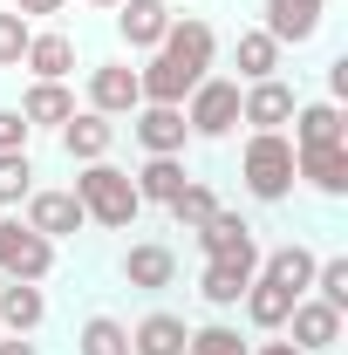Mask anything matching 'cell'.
Wrapping results in <instances>:
<instances>
[{"instance_id": "obj_18", "label": "cell", "mask_w": 348, "mask_h": 355, "mask_svg": "<svg viewBox=\"0 0 348 355\" xmlns=\"http://www.w3.org/2000/svg\"><path fill=\"white\" fill-rule=\"evenodd\" d=\"M253 273L260 266H239V260H205L198 266V301L212 314H239V294L253 287Z\"/></svg>"}, {"instance_id": "obj_11", "label": "cell", "mask_w": 348, "mask_h": 355, "mask_svg": "<svg viewBox=\"0 0 348 355\" xmlns=\"http://www.w3.org/2000/svg\"><path fill=\"white\" fill-rule=\"evenodd\" d=\"M260 28L280 48H307L328 28V0H260Z\"/></svg>"}, {"instance_id": "obj_16", "label": "cell", "mask_w": 348, "mask_h": 355, "mask_svg": "<svg viewBox=\"0 0 348 355\" xmlns=\"http://www.w3.org/2000/svg\"><path fill=\"white\" fill-rule=\"evenodd\" d=\"M55 137H62V157H69V164H96V157H110V150H116V123H110V116H96V110H76Z\"/></svg>"}, {"instance_id": "obj_36", "label": "cell", "mask_w": 348, "mask_h": 355, "mask_svg": "<svg viewBox=\"0 0 348 355\" xmlns=\"http://www.w3.org/2000/svg\"><path fill=\"white\" fill-rule=\"evenodd\" d=\"M0 355H42V349H35V335H0Z\"/></svg>"}, {"instance_id": "obj_12", "label": "cell", "mask_w": 348, "mask_h": 355, "mask_svg": "<svg viewBox=\"0 0 348 355\" xmlns=\"http://www.w3.org/2000/svg\"><path fill=\"white\" fill-rule=\"evenodd\" d=\"M342 321H348V314H335L328 301H314V294H301L280 335H287V342H294L301 355H328L335 342H342Z\"/></svg>"}, {"instance_id": "obj_26", "label": "cell", "mask_w": 348, "mask_h": 355, "mask_svg": "<svg viewBox=\"0 0 348 355\" xmlns=\"http://www.w3.org/2000/svg\"><path fill=\"white\" fill-rule=\"evenodd\" d=\"M307 144H348V123H342V103H328V96H314L294 110V150Z\"/></svg>"}, {"instance_id": "obj_7", "label": "cell", "mask_w": 348, "mask_h": 355, "mask_svg": "<svg viewBox=\"0 0 348 355\" xmlns=\"http://www.w3.org/2000/svg\"><path fill=\"white\" fill-rule=\"evenodd\" d=\"M137 103H143V89H137V69L123 62V55H110V62H89V83H82V110H96V116H130Z\"/></svg>"}, {"instance_id": "obj_35", "label": "cell", "mask_w": 348, "mask_h": 355, "mask_svg": "<svg viewBox=\"0 0 348 355\" xmlns=\"http://www.w3.org/2000/svg\"><path fill=\"white\" fill-rule=\"evenodd\" d=\"M348 96V55H335V62H328V103H342Z\"/></svg>"}, {"instance_id": "obj_13", "label": "cell", "mask_w": 348, "mask_h": 355, "mask_svg": "<svg viewBox=\"0 0 348 355\" xmlns=\"http://www.w3.org/2000/svg\"><path fill=\"white\" fill-rule=\"evenodd\" d=\"M294 178H301L314 198H348V144H307L294 150Z\"/></svg>"}, {"instance_id": "obj_14", "label": "cell", "mask_w": 348, "mask_h": 355, "mask_svg": "<svg viewBox=\"0 0 348 355\" xmlns=\"http://www.w3.org/2000/svg\"><path fill=\"white\" fill-rule=\"evenodd\" d=\"M123 287H137V294H164V287H177V253L164 246V239H130V253H123Z\"/></svg>"}, {"instance_id": "obj_33", "label": "cell", "mask_w": 348, "mask_h": 355, "mask_svg": "<svg viewBox=\"0 0 348 355\" xmlns=\"http://www.w3.org/2000/svg\"><path fill=\"white\" fill-rule=\"evenodd\" d=\"M28 144H35V130H28V116L0 103V150H28Z\"/></svg>"}, {"instance_id": "obj_9", "label": "cell", "mask_w": 348, "mask_h": 355, "mask_svg": "<svg viewBox=\"0 0 348 355\" xmlns=\"http://www.w3.org/2000/svg\"><path fill=\"white\" fill-rule=\"evenodd\" d=\"M301 110V96L287 76H266V83H239V123L246 130H287Z\"/></svg>"}, {"instance_id": "obj_22", "label": "cell", "mask_w": 348, "mask_h": 355, "mask_svg": "<svg viewBox=\"0 0 348 355\" xmlns=\"http://www.w3.org/2000/svg\"><path fill=\"white\" fill-rule=\"evenodd\" d=\"M314 246H301V239H287V246H273V253H260V273L273 280V287H287L294 301H301L307 287H314Z\"/></svg>"}, {"instance_id": "obj_37", "label": "cell", "mask_w": 348, "mask_h": 355, "mask_svg": "<svg viewBox=\"0 0 348 355\" xmlns=\"http://www.w3.org/2000/svg\"><path fill=\"white\" fill-rule=\"evenodd\" d=\"M253 355H301V349H294L287 335H266V342H260V349H253Z\"/></svg>"}, {"instance_id": "obj_31", "label": "cell", "mask_w": 348, "mask_h": 355, "mask_svg": "<svg viewBox=\"0 0 348 355\" xmlns=\"http://www.w3.org/2000/svg\"><path fill=\"white\" fill-rule=\"evenodd\" d=\"M314 301H328L335 314H348V253H328V260H314V287H307Z\"/></svg>"}, {"instance_id": "obj_15", "label": "cell", "mask_w": 348, "mask_h": 355, "mask_svg": "<svg viewBox=\"0 0 348 355\" xmlns=\"http://www.w3.org/2000/svg\"><path fill=\"white\" fill-rule=\"evenodd\" d=\"M21 69H28L35 83H69V76H76V35H69V28H35Z\"/></svg>"}, {"instance_id": "obj_38", "label": "cell", "mask_w": 348, "mask_h": 355, "mask_svg": "<svg viewBox=\"0 0 348 355\" xmlns=\"http://www.w3.org/2000/svg\"><path fill=\"white\" fill-rule=\"evenodd\" d=\"M82 7H96V14H116V7H123V0H82Z\"/></svg>"}, {"instance_id": "obj_28", "label": "cell", "mask_w": 348, "mask_h": 355, "mask_svg": "<svg viewBox=\"0 0 348 355\" xmlns=\"http://www.w3.org/2000/svg\"><path fill=\"white\" fill-rule=\"evenodd\" d=\"M76 355H130V328L116 314H89L76 328Z\"/></svg>"}, {"instance_id": "obj_20", "label": "cell", "mask_w": 348, "mask_h": 355, "mask_svg": "<svg viewBox=\"0 0 348 355\" xmlns=\"http://www.w3.org/2000/svg\"><path fill=\"white\" fill-rule=\"evenodd\" d=\"M48 321V294L35 280H0V335H35Z\"/></svg>"}, {"instance_id": "obj_4", "label": "cell", "mask_w": 348, "mask_h": 355, "mask_svg": "<svg viewBox=\"0 0 348 355\" xmlns=\"http://www.w3.org/2000/svg\"><path fill=\"white\" fill-rule=\"evenodd\" d=\"M48 273H55V246L21 212H0V280H35L42 287Z\"/></svg>"}, {"instance_id": "obj_39", "label": "cell", "mask_w": 348, "mask_h": 355, "mask_svg": "<svg viewBox=\"0 0 348 355\" xmlns=\"http://www.w3.org/2000/svg\"><path fill=\"white\" fill-rule=\"evenodd\" d=\"M171 7H184V0H171Z\"/></svg>"}, {"instance_id": "obj_23", "label": "cell", "mask_w": 348, "mask_h": 355, "mask_svg": "<svg viewBox=\"0 0 348 355\" xmlns=\"http://www.w3.org/2000/svg\"><path fill=\"white\" fill-rule=\"evenodd\" d=\"M184 342H191V328H184V314H171V308H150L130 328V355H184Z\"/></svg>"}, {"instance_id": "obj_25", "label": "cell", "mask_w": 348, "mask_h": 355, "mask_svg": "<svg viewBox=\"0 0 348 355\" xmlns=\"http://www.w3.org/2000/svg\"><path fill=\"white\" fill-rule=\"evenodd\" d=\"M130 184H137L143 205H171L177 191L191 184V171H184V157H143V164L130 171Z\"/></svg>"}, {"instance_id": "obj_17", "label": "cell", "mask_w": 348, "mask_h": 355, "mask_svg": "<svg viewBox=\"0 0 348 355\" xmlns=\"http://www.w3.org/2000/svg\"><path fill=\"white\" fill-rule=\"evenodd\" d=\"M164 28H171V0H123V7H116V35H123V48H137V55H157Z\"/></svg>"}, {"instance_id": "obj_19", "label": "cell", "mask_w": 348, "mask_h": 355, "mask_svg": "<svg viewBox=\"0 0 348 355\" xmlns=\"http://www.w3.org/2000/svg\"><path fill=\"white\" fill-rule=\"evenodd\" d=\"M239 314H246V328H253V335H280V328H287V314H294V294H287V287H273L266 273H253V287L239 294Z\"/></svg>"}, {"instance_id": "obj_1", "label": "cell", "mask_w": 348, "mask_h": 355, "mask_svg": "<svg viewBox=\"0 0 348 355\" xmlns=\"http://www.w3.org/2000/svg\"><path fill=\"white\" fill-rule=\"evenodd\" d=\"M76 205H82L89 225H103V232H130L143 219V198H137V184L123 164H110V157H96V164H76Z\"/></svg>"}, {"instance_id": "obj_5", "label": "cell", "mask_w": 348, "mask_h": 355, "mask_svg": "<svg viewBox=\"0 0 348 355\" xmlns=\"http://www.w3.org/2000/svg\"><path fill=\"white\" fill-rule=\"evenodd\" d=\"M191 239H198V253H205V260H239V266H260V225L246 219V212H232V205H218L212 219L198 225V232H191Z\"/></svg>"}, {"instance_id": "obj_8", "label": "cell", "mask_w": 348, "mask_h": 355, "mask_svg": "<svg viewBox=\"0 0 348 355\" xmlns=\"http://www.w3.org/2000/svg\"><path fill=\"white\" fill-rule=\"evenodd\" d=\"M130 137H137L143 157H184V144H191L177 103H137L130 110Z\"/></svg>"}, {"instance_id": "obj_24", "label": "cell", "mask_w": 348, "mask_h": 355, "mask_svg": "<svg viewBox=\"0 0 348 355\" xmlns=\"http://www.w3.org/2000/svg\"><path fill=\"white\" fill-rule=\"evenodd\" d=\"M76 110H82V103H76V89H69V83H28V96H21L28 130H62Z\"/></svg>"}, {"instance_id": "obj_32", "label": "cell", "mask_w": 348, "mask_h": 355, "mask_svg": "<svg viewBox=\"0 0 348 355\" xmlns=\"http://www.w3.org/2000/svg\"><path fill=\"white\" fill-rule=\"evenodd\" d=\"M28 35H35V21H21L14 7H0V69H21V55H28Z\"/></svg>"}, {"instance_id": "obj_30", "label": "cell", "mask_w": 348, "mask_h": 355, "mask_svg": "<svg viewBox=\"0 0 348 355\" xmlns=\"http://www.w3.org/2000/svg\"><path fill=\"white\" fill-rule=\"evenodd\" d=\"M28 191H35V157L28 150H0V212L28 205Z\"/></svg>"}, {"instance_id": "obj_29", "label": "cell", "mask_w": 348, "mask_h": 355, "mask_svg": "<svg viewBox=\"0 0 348 355\" xmlns=\"http://www.w3.org/2000/svg\"><path fill=\"white\" fill-rule=\"evenodd\" d=\"M164 212H171V219H177V232H198V225H205V219H212V212H218V191H212V184H205V178H191V184L177 191V198H171V205H164Z\"/></svg>"}, {"instance_id": "obj_27", "label": "cell", "mask_w": 348, "mask_h": 355, "mask_svg": "<svg viewBox=\"0 0 348 355\" xmlns=\"http://www.w3.org/2000/svg\"><path fill=\"white\" fill-rule=\"evenodd\" d=\"M184 355H253V342L239 335V321H232V314H212V321H198V328H191Z\"/></svg>"}, {"instance_id": "obj_6", "label": "cell", "mask_w": 348, "mask_h": 355, "mask_svg": "<svg viewBox=\"0 0 348 355\" xmlns=\"http://www.w3.org/2000/svg\"><path fill=\"white\" fill-rule=\"evenodd\" d=\"M157 55H164V62H177L191 83H205V76H212V62H218V35H212V21H205V14H171V28H164Z\"/></svg>"}, {"instance_id": "obj_2", "label": "cell", "mask_w": 348, "mask_h": 355, "mask_svg": "<svg viewBox=\"0 0 348 355\" xmlns=\"http://www.w3.org/2000/svg\"><path fill=\"white\" fill-rule=\"evenodd\" d=\"M239 184L253 205H287L294 198V137L287 130H253L246 150H239Z\"/></svg>"}, {"instance_id": "obj_10", "label": "cell", "mask_w": 348, "mask_h": 355, "mask_svg": "<svg viewBox=\"0 0 348 355\" xmlns=\"http://www.w3.org/2000/svg\"><path fill=\"white\" fill-rule=\"evenodd\" d=\"M21 219L35 225V232H42L48 246H62V239H76V232L89 225L69 184H35V191H28V212H21Z\"/></svg>"}, {"instance_id": "obj_34", "label": "cell", "mask_w": 348, "mask_h": 355, "mask_svg": "<svg viewBox=\"0 0 348 355\" xmlns=\"http://www.w3.org/2000/svg\"><path fill=\"white\" fill-rule=\"evenodd\" d=\"M7 7H14L21 21H48V14H62L69 0H7Z\"/></svg>"}, {"instance_id": "obj_21", "label": "cell", "mask_w": 348, "mask_h": 355, "mask_svg": "<svg viewBox=\"0 0 348 355\" xmlns=\"http://www.w3.org/2000/svg\"><path fill=\"white\" fill-rule=\"evenodd\" d=\"M280 55H287V48L273 42L266 28H239V35H232V76H239V83H266V76H280Z\"/></svg>"}, {"instance_id": "obj_3", "label": "cell", "mask_w": 348, "mask_h": 355, "mask_svg": "<svg viewBox=\"0 0 348 355\" xmlns=\"http://www.w3.org/2000/svg\"><path fill=\"white\" fill-rule=\"evenodd\" d=\"M184 130H191V144H225V137L239 130V76H205V83L191 89L184 103Z\"/></svg>"}]
</instances>
